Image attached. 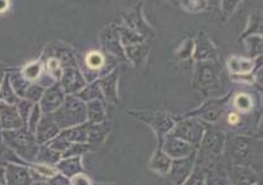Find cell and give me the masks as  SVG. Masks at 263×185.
I'll return each instance as SVG.
<instances>
[{
  "instance_id": "1",
  "label": "cell",
  "mask_w": 263,
  "mask_h": 185,
  "mask_svg": "<svg viewBox=\"0 0 263 185\" xmlns=\"http://www.w3.org/2000/svg\"><path fill=\"white\" fill-rule=\"evenodd\" d=\"M261 139L257 138L256 136L237 135L233 132L227 133L222 161L225 166H248L256 170L257 159L261 161Z\"/></svg>"
},
{
  "instance_id": "2",
  "label": "cell",
  "mask_w": 263,
  "mask_h": 185,
  "mask_svg": "<svg viewBox=\"0 0 263 185\" xmlns=\"http://www.w3.org/2000/svg\"><path fill=\"white\" fill-rule=\"evenodd\" d=\"M225 137L227 133L224 131L213 125H206L203 137L196 151V163L193 171L205 174L210 166L222 159Z\"/></svg>"
},
{
  "instance_id": "3",
  "label": "cell",
  "mask_w": 263,
  "mask_h": 185,
  "mask_svg": "<svg viewBox=\"0 0 263 185\" xmlns=\"http://www.w3.org/2000/svg\"><path fill=\"white\" fill-rule=\"evenodd\" d=\"M3 143L12 149L26 163L36 161L39 143L33 133H31L27 126L14 131H3Z\"/></svg>"
},
{
  "instance_id": "4",
  "label": "cell",
  "mask_w": 263,
  "mask_h": 185,
  "mask_svg": "<svg viewBox=\"0 0 263 185\" xmlns=\"http://www.w3.org/2000/svg\"><path fill=\"white\" fill-rule=\"evenodd\" d=\"M61 131L77 127L87 122L85 103L77 95H66L63 106L51 114Z\"/></svg>"
},
{
  "instance_id": "5",
  "label": "cell",
  "mask_w": 263,
  "mask_h": 185,
  "mask_svg": "<svg viewBox=\"0 0 263 185\" xmlns=\"http://www.w3.org/2000/svg\"><path fill=\"white\" fill-rule=\"evenodd\" d=\"M193 87L205 96L217 94L221 89L220 66L217 63H196Z\"/></svg>"
},
{
  "instance_id": "6",
  "label": "cell",
  "mask_w": 263,
  "mask_h": 185,
  "mask_svg": "<svg viewBox=\"0 0 263 185\" xmlns=\"http://www.w3.org/2000/svg\"><path fill=\"white\" fill-rule=\"evenodd\" d=\"M136 119L141 120V122L146 123L150 128L155 132L158 139V149L162 145L163 138L168 135L172 131V128L176 125V119L174 116L167 113V112H154V111H135L128 112Z\"/></svg>"
},
{
  "instance_id": "7",
  "label": "cell",
  "mask_w": 263,
  "mask_h": 185,
  "mask_svg": "<svg viewBox=\"0 0 263 185\" xmlns=\"http://www.w3.org/2000/svg\"><path fill=\"white\" fill-rule=\"evenodd\" d=\"M230 98H232V93H228L227 95L221 96V98L211 99V100L205 101L197 109L187 112L182 117L174 116V119L177 122V120L182 119V118H196V119H200L201 122L206 123V125H213V123H216L220 118L224 116Z\"/></svg>"
},
{
  "instance_id": "8",
  "label": "cell",
  "mask_w": 263,
  "mask_h": 185,
  "mask_svg": "<svg viewBox=\"0 0 263 185\" xmlns=\"http://www.w3.org/2000/svg\"><path fill=\"white\" fill-rule=\"evenodd\" d=\"M205 127L206 125L201 122L200 119L182 118V119L177 120L176 125H174V127L172 128L169 133L174 137L184 141L186 143L191 145L192 147L197 150L201 143V139L203 137V133H205Z\"/></svg>"
},
{
  "instance_id": "9",
  "label": "cell",
  "mask_w": 263,
  "mask_h": 185,
  "mask_svg": "<svg viewBox=\"0 0 263 185\" xmlns=\"http://www.w3.org/2000/svg\"><path fill=\"white\" fill-rule=\"evenodd\" d=\"M197 151V150H196ZM196 151L183 159L172 160L171 169L165 178L173 185H183L192 175L196 163Z\"/></svg>"
},
{
  "instance_id": "10",
  "label": "cell",
  "mask_w": 263,
  "mask_h": 185,
  "mask_svg": "<svg viewBox=\"0 0 263 185\" xmlns=\"http://www.w3.org/2000/svg\"><path fill=\"white\" fill-rule=\"evenodd\" d=\"M196 63H217L219 61V55L215 45L213 44L208 34L205 32H200L193 39V55Z\"/></svg>"
},
{
  "instance_id": "11",
  "label": "cell",
  "mask_w": 263,
  "mask_h": 185,
  "mask_svg": "<svg viewBox=\"0 0 263 185\" xmlns=\"http://www.w3.org/2000/svg\"><path fill=\"white\" fill-rule=\"evenodd\" d=\"M59 84L66 95H77L87 85V81L80 71L79 65H77L63 69Z\"/></svg>"
},
{
  "instance_id": "12",
  "label": "cell",
  "mask_w": 263,
  "mask_h": 185,
  "mask_svg": "<svg viewBox=\"0 0 263 185\" xmlns=\"http://www.w3.org/2000/svg\"><path fill=\"white\" fill-rule=\"evenodd\" d=\"M225 174L230 185H254L261 183L258 173L248 166H225Z\"/></svg>"
},
{
  "instance_id": "13",
  "label": "cell",
  "mask_w": 263,
  "mask_h": 185,
  "mask_svg": "<svg viewBox=\"0 0 263 185\" xmlns=\"http://www.w3.org/2000/svg\"><path fill=\"white\" fill-rule=\"evenodd\" d=\"M101 42L102 46L108 51L109 55L114 56L115 58L126 60L125 51H123V46L122 44H121L117 26H115V24H108L107 27H104L103 31H102L101 33Z\"/></svg>"
},
{
  "instance_id": "14",
  "label": "cell",
  "mask_w": 263,
  "mask_h": 185,
  "mask_svg": "<svg viewBox=\"0 0 263 185\" xmlns=\"http://www.w3.org/2000/svg\"><path fill=\"white\" fill-rule=\"evenodd\" d=\"M159 149H162L163 152L167 154L172 160L183 159V157H187L189 155H191L192 152L196 151L195 147L186 143V142L182 141V139L174 137L171 133H168V135L163 138V142L162 145H160Z\"/></svg>"
},
{
  "instance_id": "15",
  "label": "cell",
  "mask_w": 263,
  "mask_h": 185,
  "mask_svg": "<svg viewBox=\"0 0 263 185\" xmlns=\"http://www.w3.org/2000/svg\"><path fill=\"white\" fill-rule=\"evenodd\" d=\"M65 96L66 94L63 92L59 83H56L52 87L47 88L39 103L42 114H52L53 112L58 111L63 106Z\"/></svg>"
},
{
  "instance_id": "16",
  "label": "cell",
  "mask_w": 263,
  "mask_h": 185,
  "mask_svg": "<svg viewBox=\"0 0 263 185\" xmlns=\"http://www.w3.org/2000/svg\"><path fill=\"white\" fill-rule=\"evenodd\" d=\"M60 132L61 130L56 125L52 116L51 114H42L41 120H40L39 126L36 128V132H34V137H36L37 143L40 146V145H47L48 142L58 137Z\"/></svg>"
},
{
  "instance_id": "17",
  "label": "cell",
  "mask_w": 263,
  "mask_h": 185,
  "mask_svg": "<svg viewBox=\"0 0 263 185\" xmlns=\"http://www.w3.org/2000/svg\"><path fill=\"white\" fill-rule=\"evenodd\" d=\"M98 85L101 92L103 94L104 101H109L112 104H119V70L115 69L108 75L99 77Z\"/></svg>"
},
{
  "instance_id": "18",
  "label": "cell",
  "mask_w": 263,
  "mask_h": 185,
  "mask_svg": "<svg viewBox=\"0 0 263 185\" xmlns=\"http://www.w3.org/2000/svg\"><path fill=\"white\" fill-rule=\"evenodd\" d=\"M24 122L21 118L15 106L0 103V128L2 131H14L24 127Z\"/></svg>"
},
{
  "instance_id": "19",
  "label": "cell",
  "mask_w": 263,
  "mask_h": 185,
  "mask_svg": "<svg viewBox=\"0 0 263 185\" xmlns=\"http://www.w3.org/2000/svg\"><path fill=\"white\" fill-rule=\"evenodd\" d=\"M4 168L7 185H32L33 183L28 166L9 163V165H5Z\"/></svg>"
},
{
  "instance_id": "20",
  "label": "cell",
  "mask_w": 263,
  "mask_h": 185,
  "mask_svg": "<svg viewBox=\"0 0 263 185\" xmlns=\"http://www.w3.org/2000/svg\"><path fill=\"white\" fill-rule=\"evenodd\" d=\"M59 174L64 175L65 178L71 179L72 176L78 175L80 173H84V166H83L82 156L68 157V159H61L55 165Z\"/></svg>"
},
{
  "instance_id": "21",
  "label": "cell",
  "mask_w": 263,
  "mask_h": 185,
  "mask_svg": "<svg viewBox=\"0 0 263 185\" xmlns=\"http://www.w3.org/2000/svg\"><path fill=\"white\" fill-rule=\"evenodd\" d=\"M172 165V159L167 154L163 152L162 149H157L153 154L152 159L149 161V169L153 173L158 174L160 176H165L168 174Z\"/></svg>"
},
{
  "instance_id": "22",
  "label": "cell",
  "mask_w": 263,
  "mask_h": 185,
  "mask_svg": "<svg viewBox=\"0 0 263 185\" xmlns=\"http://www.w3.org/2000/svg\"><path fill=\"white\" fill-rule=\"evenodd\" d=\"M87 109V122L92 125H101L106 122V101L96 100L85 103Z\"/></svg>"
},
{
  "instance_id": "23",
  "label": "cell",
  "mask_w": 263,
  "mask_h": 185,
  "mask_svg": "<svg viewBox=\"0 0 263 185\" xmlns=\"http://www.w3.org/2000/svg\"><path fill=\"white\" fill-rule=\"evenodd\" d=\"M228 68L233 75H248L256 71V60L232 56L228 60Z\"/></svg>"
},
{
  "instance_id": "24",
  "label": "cell",
  "mask_w": 263,
  "mask_h": 185,
  "mask_svg": "<svg viewBox=\"0 0 263 185\" xmlns=\"http://www.w3.org/2000/svg\"><path fill=\"white\" fill-rule=\"evenodd\" d=\"M8 76H9L10 85H12L13 90H14L15 95L20 99H24L27 89L31 85V83L23 76L21 70H8Z\"/></svg>"
},
{
  "instance_id": "25",
  "label": "cell",
  "mask_w": 263,
  "mask_h": 185,
  "mask_svg": "<svg viewBox=\"0 0 263 185\" xmlns=\"http://www.w3.org/2000/svg\"><path fill=\"white\" fill-rule=\"evenodd\" d=\"M60 160H61L60 152H58V151H55L53 149H51L48 145H40L39 152H37L36 161L34 162L55 166L56 163L60 161Z\"/></svg>"
},
{
  "instance_id": "26",
  "label": "cell",
  "mask_w": 263,
  "mask_h": 185,
  "mask_svg": "<svg viewBox=\"0 0 263 185\" xmlns=\"http://www.w3.org/2000/svg\"><path fill=\"white\" fill-rule=\"evenodd\" d=\"M147 48L146 45L144 44H138V45H131V46L123 47V51H125L126 60H130L131 63L135 64L136 66L140 65L141 63L145 60L147 55Z\"/></svg>"
},
{
  "instance_id": "27",
  "label": "cell",
  "mask_w": 263,
  "mask_h": 185,
  "mask_svg": "<svg viewBox=\"0 0 263 185\" xmlns=\"http://www.w3.org/2000/svg\"><path fill=\"white\" fill-rule=\"evenodd\" d=\"M262 13L253 12L249 17L248 26H247L246 31L241 33L239 41H244L247 37L251 36H262Z\"/></svg>"
},
{
  "instance_id": "28",
  "label": "cell",
  "mask_w": 263,
  "mask_h": 185,
  "mask_svg": "<svg viewBox=\"0 0 263 185\" xmlns=\"http://www.w3.org/2000/svg\"><path fill=\"white\" fill-rule=\"evenodd\" d=\"M44 71H45V65H44V61H42L41 58L27 64V65L21 70L23 76L26 77L29 83H36L37 80L40 79V76L44 74Z\"/></svg>"
},
{
  "instance_id": "29",
  "label": "cell",
  "mask_w": 263,
  "mask_h": 185,
  "mask_svg": "<svg viewBox=\"0 0 263 185\" xmlns=\"http://www.w3.org/2000/svg\"><path fill=\"white\" fill-rule=\"evenodd\" d=\"M77 96L80 99V100L84 101V103L96 100V99L104 101L103 94L101 92V88H99L98 81H97V80L96 81L89 83V84L85 85V87L77 94Z\"/></svg>"
},
{
  "instance_id": "30",
  "label": "cell",
  "mask_w": 263,
  "mask_h": 185,
  "mask_svg": "<svg viewBox=\"0 0 263 185\" xmlns=\"http://www.w3.org/2000/svg\"><path fill=\"white\" fill-rule=\"evenodd\" d=\"M233 107H234V111L238 112V113H249L254 107L253 96H252L251 94L246 93L237 94V95L234 96V100H233Z\"/></svg>"
},
{
  "instance_id": "31",
  "label": "cell",
  "mask_w": 263,
  "mask_h": 185,
  "mask_svg": "<svg viewBox=\"0 0 263 185\" xmlns=\"http://www.w3.org/2000/svg\"><path fill=\"white\" fill-rule=\"evenodd\" d=\"M18 100H20V98L15 95L14 90H13L12 85H10L9 76H8V72H7L4 79H3L2 84H0V103L15 106Z\"/></svg>"
},
{
  "instance_id": "32",
  "label": "cell",
  "mask_w": 263,
  "mask_h": 185,
  "mask_svg": "<svg viewBox=\"0 0 263 185\" xmlns=\"http://www.w3.org/2000/svg\"><path fill=\"white\" fill-rule=\"evenodd\" d=\"M9 163H13V165L28 166V163L24 162L12 149H9L7 145L3 143L2 146H0V165L5 166L9 165Z\"/></svg>"
},
{
  "instance_id": "33",
  "label": "cell",
  "mask_w": 263,
  "mask_h": 185,
  "mask_svg": "<svg viewBox=\"0 0 263 185\" xmlns=\"http://www.w3.org/2000/svg\"><path fill=\"white\" fill-rule=\"evenodd\" d=\"M89 151H95L92 146L87 143H71L68 149L61 154V159H68V157L83 156V154H87Z\"/></svg>"
},
{
  "instance_id": "34",
  "label": "cell",
  "mask_w": 263,
  "mask_h": 185,
  "mask_svg": "<svg viewBox=\"0 0 263 185\" xmlns=\"http://www.w3.org/2000/svg\"><path fill=\"white\" fill-rule=\"evenodd\" d=\"M248 55L252 58H258L262 55V36H251L246 38Z\"/></svg>"
},
{
  "instance_id": "35",
  "label": "cell",
  "mask_w": 263,
  "mask_h": 185,
  "mask_svg": "<svg viewBox=\"0 0 263 185\" xmlns=\"http://www.w3.org/2000/svg\"><path fill=\"white\" fill-rule=\"evenodd\" d=\"M45 88H42L41 85H39L37 83H31V85L27 89L26 95H24V99L32 101L33 104H39L40 100H41L42 95L45 93Z\"/></svg>"
},
{
  "instance_id": "36",
  "label": "cell",
  "mask_w": 263,
  "mask_h": 185,
  "mask_svg": "<svg viewBox=\"0 0 263 185\" xmlns=\"http://www.w3.org/2000/svg\"><path fill=\"white\" fill-rule=\"evenodd\" d=\"M41 117H42L41 108H40L39 104H34L33 108H32L31 114H29L28 120H27V125H26L29 132L33 133V135H34V132H36V128H37V126H39L40 120H41Z\"/></svg>"
},
{
  "instance_id": "37",
  "label": "cell",
  "mask_w": 263,
  "mask_h": 185,
  "mask_svg": "<svg viewBox=\"0 0 263 185\" xmlns=\"http://www.w3.org/2000/svg\"><path fill=\"white\" fill-rule=\"evenodd\" d=\"M33 106L34 104L32 103V101L27 100V99H20V100L17 101V104H15V107H17L18 109V113H20L21 118L23 119L24 125H27V120H28L29 114H31Z\"/></svg>"
},
{
  "instance_id": "38",
  "label": "cell",
  "mask_w": 263,
  "mask_h": 185,
  "mask_svg": "<svg viewBox=\"0 0 263 185\" xmlns=\"http://www.w3.org/2000/svg\"><path fill=\"white\" fill-rule=\"evenodd\" d=\"M243 114L238 113L235 111H230L227 113V125L230 130H233V132L235 131V128H238L243 122V118H241Z\"/></svg>"
},
{
  "instance_id": "39",
  "label": "cell",
  "mask_w": 263,
  "mask_h": 185,
  "mask_svg": "<svg viewBox=\"0 0 263 185\" xmlns=\"http://www.w3.org/2000/svg\"><path fill=\"white\" fill-rule=\"evenodd\" d=\"M193 55V39H187L183 45H181V47L177 50V56L179 58H189L192 57Z\"/></svg>"
},
{
  "instance_id": "40",
  "label": "cell",
  "mask_w": 263,
  "mask_h": 185,
  "mask_svg": "<svg viewBox=\"0 0 263 185\" xmlns=\"http://www.w3.org/2000/svg\"><path fill=\"white\" fill-rule=\"evenodd\" d=\"M183 8H186V10L191 13H197L201 10L206 9L208 8V2H183Z\"/></svg>"
},
{
  "instance_id": "41",
  "label": "cell",
  "mask_w": 263,
  "mask_h": 185,
  "mask_svg": "<svg viewBox=\"0 0 263 185\" xmlns=\"http://www.w3.org/2000/svg\"><path fill=\"white\" fill-rule=\"evenodd\" d=\"M71 185H93V181L90 180L89 176L84 173H80L78 175L72 176L70 179Z\"/></svg>"
},
{
  "instance_id": "42",
  "label": "cell",
  "mask_w": 263,
  "mask_h": 185,
  "mask_svg": "<svg viewBox=\"0 0 263 185\" xmlns=\"http://www.w3.org/2000/svg\"><path fill=\"white\" fill-rule=\"evenodd\" d=\"M183 185H205V174L198 173V171H193L189 180H187Z\"/></svg>"
},
{
  "instance_id": "43",
  "label": "cell",
  "mask_w": 263,
  "mask_h": 185,
  "mask_svg": "<svg viewBox=\"0 0 263 185\" xmlns=\"http://www.w3.org/2000/svg\"><path fill=\"white\" fill-rule=\"evenodd\" d=\"M238 4H239V2H222V13H224V15L227 14L225 18L230 17L233 14V12L238 7Z\"/></svg>"
},
{
  "instance_id": "44",
  "label": "cell",
  "mask_w": 263,
  "mask_h": 185,
  "mask_svg": "<svg viewBox=\"0 0 263 185\" xmlns=\"http://www.w3.org/2000/svg\"><path fill=\"white\" fill-rule=\"evenodd\" d=\"M48 185H71V184H70V179L65 178V176L58 173L52 179L48 180Z\"/></svg>"
},
{
  "instance_id": "45",
  "label": "cell",
  "mask_w": 263,
  "mask_h": 185,
  "mask_svg": "<svg viewBox=\"0 0 263 185\" xmlns=\"http://www.w3.org/2000/svg\"><path fill=\"white\" fill-rule=\"evenodd\" d=\"M0 185H7V179H5V168L0 165Z\"/></svg>"
},
{
  "instance_id": "46",
  "label": "cell",
  "mask_w": 263,
  "mask_h": 185,
  "mask_svg": "<svg viewBox=\"0 0 263 185\" xmlns=\"http://www.w3.org/2000/svg\"><path fill=\"white\" fill-rule=\"evenodd\" d=\"M10 7V3L9 2H7V0H0V14H2V13H4V12H7L8 10V8Z\"/></svg>"
},
{
  "instance_id": "47",
  "label": "cell",
  "mask_w": 263,
  "mask_h": 185,
  "mask_svg": "<svg viewBox=\"0 0 263 185\" xmlns=\"http://www.w3.org/2000/svg\"><path fill=\"white\" fill-rule=\"evenodd\" d=\"M7 71H8V69H5V66L0 63V84H2V81H3V79H4Z\"/></svg>"
},
{
  "instance_id": "48",
  "label": "cell",
  "mask_w": 263,
  "mask_h": 185,
  "mask_svg": "<svg viewBox=\"0 0 263 185\" xmlns=\"http://www.w3.org/2000/svg\"><path fill=\"white\" fill-rule=\"evenodd\" d=\"M32 185H48V181H33Z\"/></svg>"
},
{
  "instance_id": "49",
  "label": "cell",
  "mask_w": 263,
  "mask_h": 185,
  "mask_svg": "<svg viewBox=\"0 0 263 185\" xmlns=\"http://www.w3.org/2000/svg\"><path fill=\"white\" fill-rule=\"evenodd\" d=\"M2 133H3V131H2V128H0V146L3 145V135H2Z\"/></svg>"
},
{
  "instance_id": "50",
  "label": "cell",
  "mask_w": 263,
  "mask_h": 185,
  "mask_svg": "<svg viewBox=\"0 0 263 185\" xmlns=\"http://www.w3.org/2000/svg\"><path fill=\"white\" fill-rule=\"evenodd\" d=\"M93 185H111V184H103V183H98V184H93Z\"/></svg>"
},
{
  "instance_id": "51",
  "label": "cell",
  "mask_w": 263,
  "mask_h": 185,
  "mask_svg": "<svg viewBox=\"0 0 263 185\" xmlns=\"http://www.w3.org/2000/svg\"><path fill=\"white\" fill-rule=\"evenodd\" d=\"M254 185H262L261 183H258V184H254Z\"/></svg>"
}]
</instances>
